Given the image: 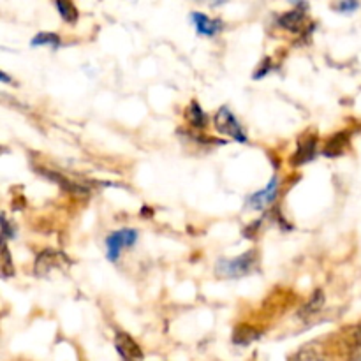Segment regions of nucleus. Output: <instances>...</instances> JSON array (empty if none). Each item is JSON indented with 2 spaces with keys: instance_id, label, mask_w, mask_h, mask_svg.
<instances>
[{
  "instance_id": "f257e3e1",
  "label": "nucleus",
  "mask_w": 361,
  "mask_h": 361,
  "mask_svg": "<svg viewBox=\"0 0 361 361\" xmlns=\"http://www.w3.org/2000/svg\"><path fill=\"white\" fill-rule=\"evenodd\" d=\"M257 264V252L256 250H249V252L242 254L235 259H221L215 267L219 277L224 279H238L243 275L250 274Z\"/></svg>"
},
{
  "instance_id": "f03ea898",
  "label": "nucleus",
  "mask_w": 361,
  "mask_h": 361,
  "mask_svg": "<svg viewBox=\"0 0 361 361\" xmlns=\"http://www.w3.org/2000/svg\"><path fill=\"white\" fill-rule=\"evenodd\" d=\"M214 123L215 129L221 134H226V136L233 137V140L240 141V143H245L247 141V136L245 133H243L242 126H240L238 120L235 118V115H233L228 108L219 109L217 115L214 116Z\"/></svg>"
},
{
  "instance_id": "7ed1b4c3",
  "label": "nucleus",
  "mask_w": 361,
  "mask_h": 361,
  "mask_svg": "<svg viewBox=\"0 0 361 361\" xmlns=\"http://www.w3.org/2000/svg\"><path fill=\"white\" fill-rule=\"evenodd\" d=\"M137 240V233L134 229H120V231H115L113 235L108 236L106 240V245H108V259L116 261L120 256V250L123 247L134 245Z\"/></svg>"
},
{
  "instance_id": "20e7f679",
  "label": "nucleus",
  "mask_w": 361,
  "mask_h": 361,
  "mask_svg": "<svg viewBox=\"0 0 361 361\" xmlns=\"http://www.w3.org/2000/svg\"><path fill=\"white\" fill-rule=\"evenodd\" d=\"M277 190H279L277 178H271L270 183H268L263 190H259V192H256L250 196V200H249L250 207L256 208V210H263V208H267L268 204H270L271 201L277 197Z\"/></svg>"
},
{
  "instance_id": "39448f33",
  "label": "nucleus",
  "mask_w": 361,
  "mask_h": 361,
  "mask_svg": "<svg viewBox=\"0 0 361 361\" xmlns=\"http://www.w3.org/2000/svg\"><path fill=\"white\" fill-rule=\"evenodd\" d=\"M116 349H118L120 355H122L127 361L143 358L141 348L134 342V338H130L127 334H116Z\"/></svg>"
},
{
  "instance_id": "423d86ee",
  "label": "nucleus",
  "mask_w": 361,
  "mask_h": 361,
  "mask_svg": "<svg viewBox=\"0 0 361 361\" xmlns=\"http://www.w3.org/2000/svg\"><path fill=\"white\" fill-rule=\"evenodd\" d=\"M305 7L307 4H298V7L295 11H289V13H284L282 16H279V25L289 32H298L302 28L303 21H305V13L302 11Z\"/></svg>"
},
{
  "instance_id": "0eeeda50",
  "label": "nucleus",
  "mask_w": 361,
  "mask_h": 361,
  "mask_svg": "<svg viewBox=\"0 0 361 361\" xmlns=\"http://www.w3.org/2000/svg\"><path fill=\"white\" fill-rule=\"evenodd\" d=\"M192 20L197 32L203 35H215L217 32L222 30V27H224L221 20H212V18H208L207 14L203 13H192Z\"/></svg>"
},
{
  "instance_id": "6e6552de",
  "label": "nucleus",
  "mask_w": 361,
  "mask_h": 361,
  "mask_svg": "<svg viewBox=\"0 0 361 361\" xmlns=\"http://www.w3.org/2000/svg\"><path fill=\"white\" fill-rule=\"evenodd\" d=\"M316 137H309V140L300 141L298 150L295 152V157H293V164H305L310 159H314V154H316Z\"/></svg>"
},
{
  "instance_id": "1a4fd4ad",
  "label": "nucleus",
  "mask_w": 361,
  "mask_h": 361,
  "mask_svg": "<svg viewBox=\"0 0 361 361\" xmlns=\"http://www.w3.org/2000/svg\"><path fill=\"white\" fill-rule=\"evenodd\" d=\"M348 134L345 133H338L335 134L334 137H330L326 143V147H324V155H328V157H337L338 154H342V150H344V147L348 145Z\"/></svg>"
},
{
  "instance_id": "9d476101",
  "label": "nucleus",
  "mask_w": 361,
  "mask_h": 361,
  "mask_svg": "<svg viewBox=\"0 0 361 361\" xmlns=\"http://www.w3.org/2000/svg\"><path fill=\"white\" fill-rule=\"evenodd\" d=\"M187 120H189L190 126L196 127V129H203V127H207L208 123L207 115H204V111L201 109V106L197 104L196 101L190 102L189 109H187Z\"/></svg>"
},
{
  "instance_id": "9b49d317",
  "label": "nucleus",
  "mask_w": 361,
  "mask_h": 361,
  "mask_svg": "<svg viewBox=\"0 0 361 361\" xmlns=\"http://www.w3.org/2000/svg\"><path fill=\"white\" fill-rule=\"evenodd\" d=\"M259 335H261V331L254 330V328L240 326V328H236L235 335H233V342H235V344L245 345V344H249V342L257 341V337H259Z\"/></svg>"
},
{
  "instance_id": "f8f14e48",
  "label": "nucleus",
  "mask_w": 361,
  "mask_h": 361,
  "mask_svg": "<svg viewBox=\"0 0 361 361\" xmlns=\"http://www.w3.org/2000/svg\"><path fill=\"white\" fill-rule=\"evenodd\" d=\"M59 252H41V256L37 257V263H35V268H37V274H46L48 270H51L56 263V257H59Z\"/></svg>"
},
{
  "instance_id": "ddd939ff",
  "label": "nucleus",
  "mask_w": 361,
  "mask_h": 361,
  "mask_svg": "<svg viewBox=\"0 0 361 361\" xmlns=\"http://www.w3.org/2000/svg\"><path fill=\"white\" fill-rule=\"evenodd\" d=\"M55 7L59 9L60 16L67 21V23H74L78 20V9L74 4L71 2H55Z\"/></svg>"
},
{
  "instance_id": "4468645a",
  "label": "nucleus",
  "mask_w": 361,
  "mask_h": 361,
  "mask_svg": "<svg viewBox=\"0 0 361 361\" xmlns=\"http://www.w3.org/2000/svg\"><path fill=\"white\" fill-rule=\"evenodd\" d=\"M32 44L34 46H53V48H56V46L60 44V37L56 34H49V32H42V34L35 35L34 41H32Z\"/></svg>"
},
{
  "instance_id": "2eb2a0df",
  "label": "nucleus",
  "mask_w": 361,
  "mask_h": 361,
  "mask_svg": "<svg viewBox=\"0 0 361 361\" xmlns=\"http://www.w3.org/2000/svg\"><path fill=\"white\" fill-rule=\"evenodd\" d=\"M323 302H324L323 293H321V291H316V293H314L312 298H310L309 305H307L305 309H303L302 316H305V314H314V312H317V310L321 309V305H323Z\"/></svg>"
},
{
  "instance_id": "dca6fc26",
  "label": "nucleus",
  "mask_w": 361,
  "mask_h": 361,
  "mask_svg": "<svg viewBox=\"0 0 361 361\" xmlns=\"http://www.w3.org/2000/svg\"><path fill=\"white\" fill-rule=\"evenodd\" d=\"M2 257H4V267H2V275L4 277H9V275L14 274V267L13 263H11V254H9V249H7L6 242H4V247H2Z\"/></svg>"
},
{
  "instance_id": "f3484780",
  "label": "nucleus",
  "mask_w": 361,
  "mask_h": 361,
  "mask_svg": "<svg viewBox=\"0 0 361 361\" xmlns=\"http://www.w3.org/2000/svg\"><path fill=\"white\" fill-rule=\"evenodd\" d=\"M356 7H358V4L356 2H341L335 6V9L341 11V13H351V11H355Z\"/></svg>"
},
{
  "instance_id": "a211bd4d",
  "label": "nucleus",
  "mask_w": 361,
  "mask_h": 361,
  "mask_svg": "<svg viewBox=\"0 0 361 361\" xmlns=\"http://www.w3.org/2000/svg\"><path fill=\"white\" fill-rule=\"evenodd\" d=\"M358 335H360V341H361V326L358 328Z\"/></svg>"
},
{
  "instance_id": "6ab92c4d",
  "label": "nucleus",
  "mask_w": 361,
  "mask_h": 361,
  "mask_svg": "<svg viewBox=\"0 0 361 361\" xmlns=\"http://www.w3.org/2000/svg\"><path fill=\"white\" fill-rule=\"evenodd\" d=\"M317 361H324V360H317Z\"/></svg>"
},
{
  "instance_id": "aec40b11",
  "label": "nucleus",
  "mask_w": 361,
  "mask_h": 361,
  "mask_svg": "<svg viewBox=\"0 0 361 361\" xmlns=\"http://www.w3.org/2000/svg\"><path fill=\"white\" fill-rule=\"evenodd\" d=\"M358 361H361V358H360V360H358Z\"/></svg>"
}]
</instances>
